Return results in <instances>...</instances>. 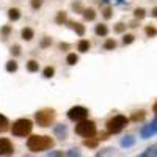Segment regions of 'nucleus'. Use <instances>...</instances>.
Returning a JSON list of instances; mask_svg holds the SVG:
<instances>
[{
	"instance_id": "30",
	"label": "nucleus",
	"mask_w": 157,
	"mask_h": 157,
	"mask_svg": "<svg viewBox=\"0 0 157 157\" xmlns=\"http://www.w3.org/2000/svg\"><path fill=\"white\" fill-rule=\"evenodd\" d=\"M154 151H155V145H154L152 148H149V149H146L145 152H141V154H140L138 157H149V155H151V154H152Z\"/></svg>"
},
{
	"instance_id": "29",
	"label": "nucleus",
	"mask_w": 157,
	"mask_h": 157,
	"mask_svg": "<svg viewBox=\"0 0 157 157\" xmlns=\"http://www.w3.org/2000/svg\"><path fill=\"white\" fill-rule=\"evenodd\" d=\"M124 30H126V25H124L123 22H120V24L115 25V32H116V33H123Z\"/></svg>"
},
{
	"instance_id": "8",
	"label": "nucleus",
	"mask_w": 157,
	"mask_h": 157,
	"mask_svg": "<svg viewBox=\"0 0 157 157\" xmlns=\"http://www.w3.org/2000/svg\"><path fill=\"white\" fill-rule=\"evenodd\" d=\"M155 132H157V120L154 118L149 124H146V126L141 127L140 135H141V138H151L152 135H155Z\"/></svg>"
},
{
	"instance_id": "12",
	"label": "nucleus",
	"mask_w": 157,
	"mask_h": 157,
	"mask_svg": "<svg viewBox=\"0 0 157 157\" xmlns=\"http://www.w3.org/2000/svg\"><path fill=\"white\" fill-rule=\"evenodd\" d=\"M90 41L88 39H80V41H78V44H77V50L78 52H82V54H85V52H88L90 50Z\"/></svg>"
},
{
	"instance_id": "5",
	"label": "nucleus",
	"mask_w": 157,
	"mask_h": 157,
	"mask_svg": "<svg viewBox=\"0 0 157 157\" xmlns=\"http://www.w3.org/2000/svg\"><path fill=\"white\" fill-rule=\"evenodd\" d=\"M75 134L80 135L83 138H91L96 135V124L93 121H88V120H83V121H78V124L75 126Z\"/></svg>"
},
{
	"instance_id": "9",
	"label": "nucleus",
	"mask_w": 157,
	"mask_h": 157,
	"mask_svg": "<svg viewBox=\"0 0 157 157\" xmlns=\"http://www.w3.org/2000/svg\"><path fill=\"white\" fill-rule=\"evenodd\" d=\"M54 134L57 135L58 140H66L68 138V127L64 124H57L54 127Z\"/></svg>"
},
{
	"instance_id": "4",
	"label": "nucleus",
	"mask_w": 157,
	"mask_h": 157,
	"mask_svg": "<svg viewBox=\"0 0 157 157\" xmlns=\"http://www.w3.org/2000/svg\"><path fill=\"white\" fill-rule=\"evenodd\" d=\"M35 120L38 123V126L41 127H49L55 120V110L54 109H43L35 113Z\"/></svg>"
},
{
	"instance_id": "41",
	"label": "nucleus",
	"mask_w": 157,
	"mask_h": 157,
	"mask_svg": "<svg viewBox=\"0 0 157 157\" xmlns=\"http://www.w3.org/2000/svg\"><path fill=\"white\" fill-rule=\"evenodd\" d=\"M102 2H104V3H109V2H110V0H102Z\"/></svg>"
},
{
	"instance_id": "32",
	"label": "nucleus",
	"mask_w": 157,
	"mask_h": 157,
	"mask_svg": "<svg viewBox=\"0 0 157 157\" xmlns=\"http://www.w3.org/2000/svg\"><path fill=\"white\" fill-rule=\"evenodd\" d=\"M102 16H104V19H110L112 17V8H105V10H104L102 11Z\"/></svg>"
},
{
	"instance_id": "21",
	"label": "nucleus",
	"mask_w": 157,
	"mask_h": 157,
	"mask_svg": "<svg viewBox=\"0 0 157 157\" xmlns=\"http://www.w3.org/2000/svg\"><path fill=\"white\" fill-rule=\"evenodd\" d=\"M145 116H146L145 112H143V110H138V112H135V113L132 115V121H135V123H137V121H141Z\"/></svg>"
},
{
	"instance_id": "6",
	"label": "nucleus",
	"mask_w": 157,
	"mask_h": 157,
	"mask_svg": "<svg viewBox=\"0 0 157 157\" xmlns=\"http://www.w3.org/2000/svg\"><path fill=\"white\" fill-rule=\"evenodd\" d=\"M68 118L71 121H75V123L83 121V120L88 118V109H85L82 105H75V107L68 110Z\"/></svg>"
},
{
	"instance_id": "18",
	"label": "nucleus",
	"mask_w": 157,
	"mask_h": 157,
	"mask_svg": "<svg viewBox=\"0 0 157 157\" xmlns=\"http://www.w3.org/2000/svg\"><path fill=\"white\" fill-rule=\"evenodd\" d=\"M55 22H57V24H60V25H63L64 22H68V16H66V13H64V11H58V14H57V17H55Z\"/></svg>"
},
{
	"instance_id": "14",
	"label": "nucleus",
	"mask_w": 157,
	"mask_h": 157,
	"mask_svg": "<svg viewBox=\"0 0 157 157\" xmlns=\"http://www.w3.org/2000/svg\"><path fill=\"white\" fill-rule=\"evenodd\" d=\"M8 129H10V121H8V118L0 113V134L6 132Z\"/></svg>"
},
{
	"instance_id": "23",
	"label": "nucleus",
	"mask_w": 157,
	"mask_h": 157,
	"mask_svg": "<svg viewBox=\"0 0 157 157\" xmlns=\"http://www.w3.org/2000/svg\"><path fill=\"white\" fill-rule=\"evenodd\" d=\"M116 47V41L115 39H107L105 43H104V49L105 50H113Z\"/></svg>"
},
{
	"instance_id": "24",
	"label": "nucleus",
	"mask_w": 157,
	"mask_h": 157,
	"mask_svg": "<svg viewBox=\"0 0 157 157\" xmlns=\"http://www.w3.org/2000/svg\"><path fill=\"white\" fill-rule=\"evenodd\" d=\"M66 61H68V64H71V66H74V64L78 61V57L75 55V54H69L68 57H66Z\"/></svg>"
},
{
	"instance_id": "20",
	"label": "nucleus",
	"mask_w": 157,
	"mask_h": 157,
	"mask_svg": "<svg viewBox=\"0 0 157 157\" xmlns=\"http://www.w3.org/2000/svg\"><path fill=\"white\" fill-rule=\"evenodd\" d=\"M6 71H8V72H16V71H17V63H16V60H10V61L6 63Z\"/></svg>"
},
{
	"instance_id": "2",
	"label": "nucleus",
	"mask_w": 157,
	"mask_h": 157,
	"mask_svg": "<svg viewBox=\"0 0 157 157\" xmlns=\"http://www.w3.org/2000/svg\"><path fill=\"white\" fill-rule=\"evenodd\" d=\"M32 129H33V123L30 120H27V118H21V120L13 123L11 132L14 137H27V135H30Z\"/></svg>"
},
{
	"instance_id": "33",
	"label": "nucleus",
	"mask_w": 157,
	"mask_h": 157,
	"mask_svg": "<svg viewBox=\"0 0 157 157\" xmlns=\"http://www.w3.org/2000/svg\"><path fill=\"white\" fill-rule=\"evenodd\" d=\"M11 54H13V55H14V57H17V55L21 54V47H19L17 44H14V46H13V47H11Z\"/></svg>"
},
{
	"instance_id": "10",
	"label": "nucleus",
	"mask_w": 157,
	"mask_h": 157,
	"mask_svg": "<svg viewBox=\"0 0 157 157\" xmlns=\"http://www.w3.org/2000/svg\"><path fill=\"white\" fill-rule=\"evenodd\" d=\"M69 25H71V29H72L78 36H83V35H85V27H83L80 22H69Z\"/></svg>"
},
{
	"instance_id": "35",
	"label": "nucleus",
	"mask_w": 157,
	"mask_h": 157,
	"mask_svg": "<svg viewBox=\"0 0 157 157\" xmlns=\"http://www.w3.org/2000/svg\"><path fill=\"white\" fill-rule=\"evenodd\" d=\"M50 44H52V39H50V38H44L43 41H41V47H43V49H44V47H49Z\"/></svg>"
},
{
	"instance_id": "7",
	"label": "nucleus",
	"mask_w": 157,
	"mask_h": 157,
	"mask_svg": "<svg viewBox=\"0 0 157 157\" xmlns=\"http://www.w3.org/2000/svg\"><path fill=\"white\" fill-rule=\"evenodd\" d=\"M14 154V146L8 138H0V157H10Z\"/></svg>"
},
{
	"instance_id": "17",
	"label": "nucleus",
	"mask_w": 157,
	"mask_h": 157,
	"mask_svg": "<svg viewBox=\"0 0 157 157\" xmlns=\"http://www.w3.org/2000/svg\"><path fill=\"white\" fill-rule=\"evenodd\" d=\"M38 69H39V63L36 60H30L27 63V71L29 72H38Z\"/></svg>"
},
{
	"instance_id": "36",
	"label": "nucleus",
	"mask_w": 157,
	"mask_h": 157,
	"mask_svg": "<svg viewBox=\"0 0 157 157\" xmlns=\"http://www.w3.org/2000/svg\"><path fill=\"white\" fill-rule=\"evenodd\" d=\"M47 157H63V152L61 151H52L47 154Z\"/></svg>"
},
{
	"instance_id": "39",
	"label": "nucleus",
	"mask_w": 157,
	"mask_h": 157,
	"mask_svg": "<svg viewBox=\"0 0 157 157\" xmlns=\"http://www.w3.org/2000/svg\"><path fill=\"white\" fill-rule=\"evenodd\" d=\"M60 49H61V50H66V49H69V44H66V43H61V44H60Z\"/></svg>"
},
{
	"instance_id": "16",
	"label": "nucleus",
	"mask_w": 157,
	"mask_h": 157,
	"mask_svg": "<svg viewBox=\"0 0 157 157\" xmlns=\"http://www.w3.org/2000/svg\"><path fill=\"white\" fill-rule=\"evenodd\" d=\"M8 17H10L11 21H17V19L21 17V11H19L17 8H10V10H8Z\"/></svg>"
},
{
	"instance_id": "38",
	"label": "nucleus",
	"mask_w": 157,
	"mask_h": 157,
	"mask_svg": "<svg viewBox=\"0 0 157 157\" xmlns=\"http://www.w3.org/2000/svg\"><path fill=\"white\" fill-rule=\"evenodd\" d=\"M146 35L148 36H154L155 35V29L154 27H146Z\"/></svg>"
},
{
	"instance_id": "40",
	"label": "nucleus",
	"mask_w": 157,
	"mask_h": 157,
	"mask_svg": "<svg viewBox=\"0 0 157 157\" xmlns=\"http://www.w3.org/2000/svg\"><path fill=\"white\" fill-rule=\"evenodd\" d=\"M149 157H155V151H154V152H152V154H151Z\"/></svg>"
},
{
	"instance_id": "37",
	"label": "nucleus",
	"mask_w": 157,
	"mask_h": 157,
	"mask_svg": "<svg viewBox=\"0 0 157 157\" xmlns=\"http://www.w3.org/2000/svg\"><path fill=\"white\" fill-rule=\"evenodd\" d=\"M10 33H11V27H8V25H6V27L2 29V35H3V38H6Z\"/></svg>"
},
{
	"instance_id": "22",
	"label": "nucleus",
	"mask_w": 157,
	"mask_h": 157,
	"mask_svg": "<svg viewBox=\"0 0 157 157\" xmlns=\"http://www.w3.org/2000/svg\"><path fill=\"white\" fill-rule=\"evenodd\" d=\"M54 74H55V69L52 68V66H47V68H44V71H43V75H44L46 78H52V77H54Z\"/></svg>"
},
{
	"instance_id": "1",
	"label": "nucleus",
	"mask_w": 157,
	"mask_h": 157,
	"mask_svg": "<svg viewBox=\"0 0 157 157\" xmlns=\"http://www.w3.org/2000/svg\"><path fill=\"white\" fill-rule=\"evenodd\" d=\"M27 148L32 152H43L54 148V140L47 135H32L27 140Z\"/></svg>"
},
{
	"instance_id": "25",
	"label": "nucleus",
	"mask_w": 157,
	"mask_h": 157,
	"mask_svg": "<svg viewBox=\"0 0 157 157\" xmlns=\"http://www.w3.org/2000/svg\"><path fill=\"white\" fill-rule=\"evenodd\" d=\"M110 154H115L113 148H107V149H104V152H98L96 157H105V155H110Z\"/></svg>"
},
{
	"instance_id": "11",
	"label": "nucleus",
	"mask_w": 157,
	"mask_h": 157,
	"mask_svg": "<svg viewBox=\"0 0 157 157\" xmlns=\"http://www.w3.org/2000/svg\"><path fill=\"white\" fill-rule=\"evenodd\" d=\"M135 145V138L132 135H126L121 138V146L123 148H130V146H134Z\"/></svg>"
},
{
	"instance_id": "31",
	"label": "nucleus",
	"mask_w": 157,
	"mask_h": 157,
	"mask_svg": "<svg viewBox=\"0 0 157 157\" xmlns=\"http://www.w3.org/2000/svg\"><path fill=\"white\" fill-rule=\"evenodd\" d=\"M135 17L137 19H143V17H145V10H143V8H137L135 10Z\"/></svg>"
},
{
	"instance_id": "26",
	"label": "nucleus",
	"mask_w": 157,
	"mask_h": 157,
	"mask_svg": "<svg viewBox=\"0 0 157 157\" xmlns=\"http://www.w3.org/2000/svg\"><path fill=\"white\" fill-rule=\"evenodd\" d=\"M98 143H99V140H98V138H96V140H90V138H88V140H85L83 145H85V146H88V148H96V146H98Z\"/></svg>"
},
{
	"instance_id": "27",
	"label": "nucleus",
	"mask_w": 157,
	"mask_h": 157,
	"mask_svg": "<svg viewBox=\"0 0 157 157\" xmlns=\"http://www.w3.org/2000/svg\"><path fill=\"white\" fill-rule=\"evenodd\" d=\"M66 157H80V151H78L77 148L69 149V151H68V154H66Z\"/></svg>"
},
{
	"instance_id": "19",
	"label": "nucleus",
	"mask_w": 157,
	"mask_h": 157,
	"mask_svg": "<svg viewBox=\"0 0 157 157\" xmlns=\"http://www.w3.org/2000/svg\"><path fill=\"white\" fill-rule=\"evenodd\" d=\"M83 17H85L86 21H94V19H96V13H94V10H91V8L83 10Z\"/></svg>"
},
{
	"instance_id": "34",
	"label": "nucleus",
	"mask_w": 157,
	"mask_h": 157,
	"mask_svg": "<svg viewBox=\"0 0 157 157\" xmlns=\"http://www.w3.org/2000/svg\"><path fill=\"white\" fill-rule=\"evenodd\" d=\"M41 5H43V0H32V8L33 10L41 8Z\"/></svg>"
},
{
	"instance_id": "3",
	"label": "nucleus",
	"mask_w": 157,
	"mask_h": 157,
	"mask_svg": "<svg viewBox=\"0 0 157 157\" xmlns=\"http://www.w3.org/2000/svg\"><path fill=\"white\" fill-rule=\"evenodd\" d=\"M127 123H129V120L124 115H116L107 121V132L109 134H120L127 126Z\"/></svg>"
},
{
	"instance_id": "13",
	"label": "nucleus",
	"mask_w": 157,
	"mask_h": 157,
	"mask_svg": "<svg viewBox=\"0 0 157 157\" xmlns=\"http://www.w3.org/2000/svg\"><path fill=\"white\" fill-rule=\"evenodd\" d=\"M21 36H22V39H25V41H32L33 36H35V32L32 29H29V27H25V29H22Z\"/></svg>"
},
{
	"instance_id": "15",
	"label": "nucleus",
	"mask_w": 157,
	"mask_h": 157,
	"mask_svg": "<svg viewBox=\"0 0 157 157\" xmlns=\"http://www.w3.org/2000/svg\"><path fill=\"white\" fill-rule=\"evenodd\" d=\"M94 32H96V35H98V36H107V33H109V29H107L104 24H99V25H96Z\"/></svg>"
},
{
	"instance_id": "28",
	"label": "nucleus",
	"mask_w": 157,
	"mask_h": 157,
	"mask_svg": "<svg viewBox=\"0 0 157 157\" xmlns=\"http://www.w3.org/2000/svg\"><path fill=\"white\" fill-rule=\"evenodd\" d=\"M134 39H135L134 35H124L123 36V43L124 44H130V43H134Z\"/></svg>"
}]
</instances>
